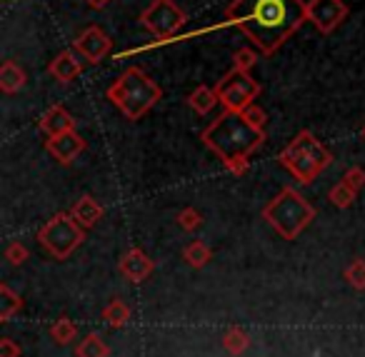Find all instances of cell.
Masks as SVG:
<instances>
[{"mask_svg":"<svg viewBox=\"0 0 365 357\" xmlns=\"http://www.w3.org/2000/svg\"><path fill=\"white\" fill-rule=\"evenodd\" d=\"M46 150L51 152L53 160H58L61 165H73V162L81 157V152L86 150V140H83L78 130H68V133H61V135L48 138Z\"/></svg>","mask_w":365,"mask_h":357,"instance_id":"cell-11","label":"cell"},{"mask_svg":"<svg viewBox=\"0 0 365 357\" xmlns=\"http://www.w3.org/2000/svg\"><path fill=\"white\" fill-rule=\"evenodd\" d=\"M0 357H21V345L13 337H3L0 340Z\"/></svg>","mask_w":365,"mask_h":357,"instance_id":"cell-31","label":"cell"},{"mask_svg":"<svg viewBox=\"0 0 365 357\" xmlns=\"http://www.w3.org/2000/svg\"><path fill=\"white\" fill-rule=\"evenodd\" d=\"M71 215L78 220V225H83L86 230H91V227H96L98 222L103 220L106 210H103V205H101V202H98L93 195H83L81 200L73 202Z\"/></svg>","mask_w":365,"mask_h":357,"instance_id":"cell-15","label":"cell"},{"mask_svg":"<svg viewBox=\"0 0 365 357\" xmlns=\"http://www.w3.org/2000/svg\"><path fill=\"white\" fill-rule=\"evenodd\" d=\"M182 260L188 262L190 267H195V270H200V267H205L210 260H213V250H210L205 242L193 240L190 245H185V250H182Z\"/></svg>","mask_w":365,"mask_h":357,"instance_id":"cell-19","label":"cell"},{"mask_svg":"<svg viewBox=\"0 0 365 357\" xmlns=\"http://www.w3.org/2000/svg\"><path fill=\"white\" fill-rule=\"evenodd\" d=\"M38 128H41V133L46 138H53V135H61V133L76 130V118L63 105H53V108H48L46 115L41 118Z\"/></svg>","mask_w":365,"mask_h":357,"instance_id":"cell-14","label":"cell"},{"mask_svg":"<svg viewBox=\"0 0 365 357\" xmlns=\"http://www.w3.org/2000/svg\"><path fill=\"white\" fill-rule=\"evenodd\" d=\"M218 103H220L218 93H215V88H210V86H198L188 95L190 110H195L198 115H208V113L213 110V108L218 105Z\"/></svg>","mask_w":365,"mask_h":357,"instance_id":"cell-17","label":"cell"},{"mask_svg":"<svg viewBox=\"0 0 365 357\" xmlns=\"http://www.w3.org/2000/svg\"><path fill=\"white\" fill-rule=\"evenodd\" d=\"M343 180L348 182V185L353 187V190L360 192L365 187V170H363V167H358V165L348 167V170H345V175H343Z\"/></svg>","mask_w":365,"mask_h":357,"instance_id":"cell-30","label":"cell"},{"mask_svg":"<svg viewBox=\"0 0 365 357\" xmlns=\"http://www.w3.org/2000/svg\"><path fill=\"white\" fill-rule=\"evenodd\" d=\"M220 342H223L225 352H230V355H243L250 347V335L245 330H240V327H228L223 332V337H220Z\"/></svg>","mask_w":365,"mask_h":357,"instance_id":"cell-21","label":"cell"},{"mask_svg":"<svg viewBox=\"0 0 365 357\" xmlns=\"http://www.w3.org/2000/svg\"><path fill=\"white\" fill-rule=\"evenodd\" d=\"M110 0H88V6L91 8H96V11H101V8H106Z\"/></svg>","mask_w":365,"mask_h":357,"instance_id":"cell-33","label":"cell"},{"mask_svg":"<svg viewBox=\"0 0 365 357\" xmlns=\"http://www.w3.org/2000/svg\"><path fill=\"white\" fill-rule=\"evenodd\" d=\"M363 138H365V128H363Z\"/></svg>","mask_w":365,"mask_h":357,"instance_id":"cell-34","label":"cell"},{"mask_svg":"<svg viewBox=\"0 0 365 357\" xmlns=\"http://www.w3.org/2000/svg\"><path fill=\"white\" fill-rule=\"evenodd\" d=\"M188 23V13L178 8L173 0H153L150 6L140 13V26L158 41L173 38Z\"/></svg>","mask_w":365,"mask_h":357,"instance_id":"cell-8","label":"cell"},{"mask_svg":"<svg viewBox=\"0 0 365 357\" xmlns=\"http://www.w3.org/2000/svg\"><path fill=\"white\" fill-rule=\"evenodd\" d=\"M73 51L83 58L91 66H98L106 56H110L113 51V41L106 31H101L98 26H91L81 33V36L73 41Z\"/></svg>","mask_w":365,"mask_h":357,"instance_id":"cell-10","label":"cell"},{"mask_svg":"<svg viewBox=\"0 0 365 357\" xmlns=\"http://www.w3.org/2000/svg\"><path fill=\"white\" fill-rule=\"evenodd\" d=\"M106 95L125 120L135 123L155 108V103L163 98V88L143 68L130 66L120 78H115Z\"/></svg>","mask_w":365,"mask_h":357,"instance_id":"cell-3","label":"cell"},{"mask_svg":"<svg viewBox=\"0 0 365 357\" xmlns=\"http://www.w3.org/2000/svg\"><path fill=\"white\" fill-rule=\"evenodd\" d=\"M263 220L268 222L283 240H295V237L315 220V207L310 205L295 187H283V190L263 207Z\"/></svg>","mask_w":365,"mask_h":357,"instance_id":"cell-5","label":"cell"},{"mask_svg":"<svg viewBox=\"0 0 365 357\" xmlns=\"http://www.w3.org/2000/svg\"><path fill=\"white\" fill-rule=\"evenodd\" d=\"M258 61H260L258 48H240V51L233 53V68H238V71L250 73Z\"/></svg>","mask_w":365,"mask_h":357,"instance_id":"cell-27","label":"cell"},{"mask_svg":"<svg viewBox=\"0 0 365 357\" xmlns=\"http://www.w3.org/2000/svg\"><path fill=\"white\" fill-rule=\"evenodd\" d=\"M243 118H245V120H248L253 128H258V130H265V123H268V115H265V110H263L260 105H255V103H253V105H248V108L243 110Z\"/></svg>","mask_w":365,"mask_h":357,"instance_id":"cell-29","label":"cell"},{"mask_svg":"<svg viewBox=\"0 0 365 357\" xmlns=\"http://www.w3.org/2000/svg\"><path fill=\"white\" fill-rule=\"evenodd\" d=\"M305 13H308V23H313L320 36H330L335 28L345 23L350 8L345 0H305Z\"/></svg>","mask_w":365,"mask_h":357,"instance_id":"cell-9","label":"cell"},{"mask_svg":"<svg viewBox=\"0 0 365 357\" xmlns=\"http://www.w3.org/2000/svg\"><path fill=\"white\" fill-rule=\"evenodd\" d=\"M215 93H218L220 105H223L225 110L243 113L245 108L258 100V95L263 93V86H260L250 73L230 68V71L215 83Z\"/></svg>","mask_w":365,"mask_h":357,"instance_id":"cell-7","label":"cell"},{"mask_svg":"<svg viewBox=\"0 0 365 357\" xmlns=\"http://www.w3.org/2000/svg\"><path fill=\"white\" fill-rule=\"evenodd\" d=\"M26 86H28V73L13 61L3 63V68H0V90L6 93V95H16Z\"/></svg>","mask_w":365,"mask_h":357,"instance_id":"cell-16","label":"cell"},{"mask_svg":"<svg viewBox=\"0 0 365 357\" xmlns=\"http://www.w3.org/2000/svg\"><path fill=\"white\" fill-rule=\"evenodd\" d=\"M355 195H358V190H353V187L348 185L345 180H340L338 185L330 187L328 192V200L333 202L335 207H340V210H348L350 205L355 202Z\"/></svg>","mask_w":365,"mask_h":357,"instance_id":"cell-24","label":"cell"},{"mask_svg":"<svg viewBox=\"0 0 365 357\" xmlns=\"http://www.w3.org/2000/svg\"><path fill=\"white\" fill-rule=\"evenodd\" d=\"M203 145L210 152L225 162L235 160V157H250L253 152H258L265 143V130L253 128L243 118V113H230L225 110L220 118H215L200 135Z\"/></svg>","mask_w":365,"mask_h":357,"instance_id":"cell-2","label":"cell"},{"mask_svg":"<svg viewBox=\"0 0 365 357\" xmlns=\"http://www.w3.org/2000/svg\"><path fill=\"white\" fill-rule=\"evenodd\" d=\"M48 73H51L58 83L68 86V83H73L83 73V63L76 51H63L48 63Z\"/></svg>","mask_w":365,"mask_h":357,"instance_id":"cell-13","label":"cell"},{"mask_svg":"<svg viewBox=\"0 0 365 357\" xmlns=\"http://www.w3.org/2000/svg\"><path fill=\"white\" fill-rule=\"evenodd\" d=\"M86 232L88 230L78 225V220L71 212H58L38 230V240L56 260H68L83 245Z\"/></svg>","mask_w":365,"mask_h":357,"instance_id":"cell-6","label":"cell"},{"mask_svg":"<svg viewBox=\"0 0 365 357\" xmlns=\"http://www.w3.org/2000/svg\"><path fill=\"white\" fill-rule=\"evenodd\" d=\"M76 357H110V347L103 342L101 335L91 332L81 340V345L76 347Z\"/></svg>","mask_w":365,"mask_h":357,"instance_id":"cell-22","label":"cell"},{"mask_svg":"<svg viewBox=\"0 0 365 357\" xmlns=\"http://www.w3.org/2000/svg\"><path fill=\"white\" fill-rule=\"evenodd\" d=\"M250 167V157H235V160L225 162V170L233 172V175H245Z\"/></svg>","mask_w":365,"mask_h":357,"instance_id":"cell-32","label":"cell"},{"mask_svg":"<svg viewBox=\"0 0 365 357\" xmlns=\"http://www.w3.org/2000/svg\"><path fill=\"white\" fill-rule=\"evenodd\" d=\"M31 257V252H28V247L23 245V242H11V245L6 247V260L11 262V265H23V262Z\"/></svg>","mask_w":365,"mask_h":357,"instance_id":"cell-28","label":"cell"},{"mask_svg":"<svg viewBox=\"0 0 365 357\" xmlns=\"http://www.w3.org/2000/svg\"><path fill=\"white\" fill-rule=\"evenodd\" d=\"M278 162L295 177L300 185H313L315 177L333 165L330 150L310 130H300L288 145L280 150Z\"/></svg>","mask_w":365,"mask_h":357,"instance_id":"cell-4","label":"cell"},{"mask_svg":"<svg viewBox=\"0 0 365 357\" xmlns=\"http://www.w3.org/2000/svg\"><path fill=\"white\" fill-rule=\"evenodd\" d=\"M51 337H53V342H58V345H71V342L78 337L76 322H73L71 317H61V320H56L51 325Z\"/></svg>","mask_w":365,"mask_h":357,"instance_id":"cell-23","label":"cell"},{"mask_svg":"<svg viewBox=\"0 0 365 357\" xmlns=\"http://www.w3.org/2000/svg\"><path fill=\"white\" fill-rule=\"evenodd\" d=\"M23 310V297L11 285H0V322H11L13 315Z\"/></svg>","mask_w":365,"mask_h":357,"instance_id":"cell-18","label":"cell"},{"mask_svg":"<svg viewBox=\"0 0 365 357\" xmlns=\"http://www.w3.org/2000/svg\"><path fill=\"white\" fill-rule=\"evenodd\" d=\"M175 222L180 230L195 232V230H200V225H203V215H200L195 207H182V210L175 215Z\"/></svg>","mask_w":365,"mask_h":357,"instance_id":"cell-26","label":"cell"},{"mask_svg":"<svg viewBox=\"0 0 365 357\" xmlns=\"http://www.w3.org/2000/svg\"><path fill=\"white\" fill-rule=\"evenodd\" d=\"M103 320L110 327H125L128 322H130V307H128L120 297H113L106 305V310H103Z\"/></svg>","mask_w":365,"mask_h":357,"instance_id":"cell-20","label":"cell"},{"mask_svg":"<svg viewBox=\"0 0 365 357\" xmlns=\"http://www.w3.org/2000/svg\"><path fill=\"white\" fill-rule=\"evenodd\" d=\"M343 277L348 280L350 287H355V290H365V260L363 257L350 260V265L345 267Z\"/></svg>","mask_w":365,"mask_h":357,"instance_id":"cell-25","label":"cell"},{"mask_svg":"<svg viewBox=\"0 0 365 357\" xmlns=\"http://www.w3.org/2000/svg\"><path fill=\"white\" fill-rule=\"evenodd\" d=\"M118 270H120V275L125 277V280L143 282L153 275L155 262H153L150 257L140 250V247H130V250L120 257V262H118Z\"/></svg>","mask_w":365,"mask_h":357,"instance_id":"cell-12","label":"cell"},{"mask_svg":"<svg viewBox=\"0 0 365 357\" xmlns=\"http://www.w3.org/2000/svg\"><path fill=\"white\" fill-rule=\"evenodd\" d=\"M225 21L268 58L308 23V13L305 0H233L225 8Z\"/></svg>","mask_w":365,"mask_h":357,"instance_id":"cell-1","label":"cell"}]
</instances>
